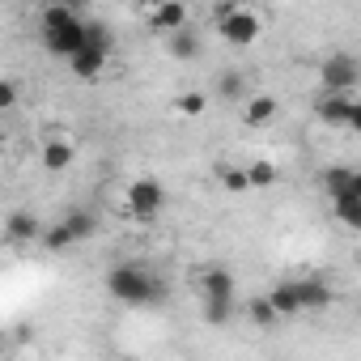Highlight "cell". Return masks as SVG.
<instances>
[{"mask_svg":"<svg viewBox=\"0 0 361 361\" xmlns=\"http://www.w3.org/2000/svg\"><path fill=\"white\" fill-rule=\"evenodd\" d=\"M166 47H170V56H174V60H196V56L204 51L196 30H178V35H170V39H166Z\"/></svg>","mask_w":361,"mask_h":361,"instance_id":"obj_15","label":"cell"},{"mask_svg":"<svg viewBox=\"0 0 361 361\" xmlns=\"http://www.w3.org/2000/svg\"><path fill=\"white\" fill-rule=\"evenodd\" d=\"M268 306L276 310V319L298 314V310H302V306H298V281H276L272 293H268Z\"/></svg>","mask_w":361,"mask_h":361,"instance_id":"obj_13","label":"cell"},{"mask_svg":"<svg viewBox=\"0 0 361 361\" xmlns=\"http://www.w3.org/2000/svg\"><path fill=\"white\" fill-rule=\"evenodd\" d=\"M43 43H47L51 56L73 60L85 47V18L77 9H68V5H51L43 13Z\"/></svg>","mask_w":361,"mask_h":361,"instance_id":"obj_2","label":"cell"},{"mask_svg":"<svg viewBox=\"0 0 361 361\" xmlns=\"http://www.w3.org/2000/svg\"><path fill=\"white\" fill-rule=\"evenodd\" d=\"M357 60L348 56V51H336V56H327L323 60V73H319V81H323V94H353V85H357Z\"/></svg>","mask_w":361,"mask_h":361,"instance_id":"obj_7","label":"cell"},{"mask_svg":"<svg viewBox=\"0 0 361 361\" xmlns=\"http://www.w3.org/2000/svg\"><path fill=\"white\" fill-rule=\"evenodd\" d=\"M336 217L348 226V230H361V192H348V196H336L331 200Z\"/></svg>","mask_w":361,"mask_h":361,"instance_id":"obj_17","label":"cell"},{"mask_svg":"<svg viewBox=\"0 0 361 361\" xmlns=\"http://www.w3.org/2000/svg\"><path fill=\"white\" fill-rule=\"evenodd\" d=\"M0 348H5V331H0Z\"/></svg>","mask_w":361,"mask_h":361,"instance_id":"obj_27","label":"cell"},{"mask_svg":"<svg viewBox=\"0 0 361 361\" xmlns=\"http://www.w3.org/2000/svg\"><path fill=\"white\" fill-rule=\"evenodd\" d=\"M111 43H115V39H111V26H106V22H94V18H90V22H85V47L111 51Z\"/></svg>","mask_w":361,"mask_h":361,"instance_id":"obj_21","label":"cell"},{"mask_svg":"<svg viewBox=\"0 0 361 361\" xmlns=\"http://www.w3.org/2000/svg\"><path fill=\"white\" fill-rule=\"evenodd\" d=\"M106 56H111V51H98V47H81V51L68 60V68H73V77L90 81V77H98V73L106 68Z\"/></svg>","mask_w":361,"mask_h":361,"instance_id":"obj_12","label":"cell"},{"mask_svg":"<svg viewBox=\"0 0 361 361\" xmlns=\"http://www.w3.org/2000/svg\"><path fill=\"white\" fill-rule=\"evenodd\" d=\"M47 251H68L73 247V234H68V226L60 221V226H51V230H43V238H39Z\"/></svg>","mask_w":361,"mask_h":361,"instance_id":"obj_22","label":"cell"},{"mask_svg":"<svg viewBox=\"0 0 361 361\" xmlns=\"http://www.w3.org/2000/svg\"><path fill=\"white\" fill-rule=\"evenodd\" d=\"M247 314H251L255 327H272V323H276V310L268 306V298H255V302L247 306Z\"/></svg>","mask_w":361,"mask_h":361,"instance_id":"obj_23","label":"cell"},{"mask_svg":"<svg viewBox=\"0 0 361 361\" xmlns=\"http://www.w3.org/2000/svg\"><path fill=\"white\" fill-rule=\"evenodd\" d=\"M336 302V289L323 276H298V306L302 310H327Z\"/></svg>","mask_w":361,"mask_h":361,"instance_id":"obj_9","label":"cell"},{"mask_svg":"<svg viewBox=\"0 0 361 361\" xmlns=\"http://www.w3.org/2000/svg\"><path fill=\"white\" fill-rule=\"evenodd\" d=\"M200 293H204V319L209 323H226L234 314V272L204 268L200 272Z\"/></svg>","mask_w":361,"mask_h":361,"instance_id":"obj_3","label":"cell"},{"mask_svg":"<svg viewBox=\"0 0 361 361\" xmlns=\"http://www.w3.org/2000/svg\"><path fill=\"white\" fill-rule=\"evenodd\" d=\"M188 18H192L188 5H157V9L149 13V26L170 39V35H178V30H188Z\"/></svg>","mask_w":361,"mask_h":361,"instance_id":"obj_10","label":"cell"},{"mask_svg":"<svg viewBox=\"0 0 361 361\" xmlns=\"http://www.w3.org/2000/svg\"><path fill=\"white\" fill-rule=\"evenodd\" d=\"M247 94V77L238 73V68H230V73H221L217 77V98H226V102H238Z\"/></svg>","mask_w":361,"mask_h":361,"instance_id":"obj_18","label":"cell"},{"mask_svg":"<svg viewBox=\"0 0 361 361\" xmlns=\"http://www.w3.org/2000/svg\"><path fill=\"white\" fill-rule=\"evenodd\" d=\"M314 115L331 128H361V102L353 94H323L314 102Z\"/></svg>","mask_w":361,"mask_h":361,"instance_id":"obj_6","label":"cell"},{"mask_svg":"<svg viewBox=\"0 0 361 361\" xmlns=\"http://www.w3.org/2000/svg\"><path fill=\"white\" fill-rule=\"evenodd\" d=\"M217 174H221V188H226V192H234V196L247 192V174H243L238 166H221Z\"/></svg>","mask_w":361,"mask_h":361,"instance_id":"obj_25","label":"cell"},{"mask_svg":"<svg viewBox=\"0 0 361 361\" xmlns=\"http://www.w3.org/2000/svg\"><path fill=\"white\" fill-rule=\"evenodd\" d=\"M73 145L68 140H47L43 145V170H68L73 166Z\"/></svg>","mask_w":361,"mask_h":361,"instance_id":"obj_16","label":"cell"},{"mask_svg":"<svg viewBox=\"0 0 361 361\" xmlns=\"http://www.w3.org/2000/svg\"><path fill=\"white\" fill-rule=\"evenodd\" d=\"M243 174H247V188H272L276 183V166L272 161H251Z\"/></svg>","mask_w":361,"mask_h":361,"instance_id":"obj_20","label":"cell"},{"mask_svg":"<svg viewBox=\"0 0 361 361\" xmlns=\"http://www.w3.org/2000/svg\"><path fill=\"white\" fill-rule=\"evenodd\" d=\"M323 188H327V200L348 196V192H361V174L353 166H327L323 170Z\"/></svg>","mask_w":361,"mask_h":361,"instance_id":"obj_11","label":"cell"},{"mask_svg":"<svg viewBox=\"0 0 361 361\" xmlns=\"http://www.w3.org/2000/svg\"><path fill=\"white\" fill-rule=\"evenodd\" d=\"M64 226H68V234H73V243H85L94 230H98V221H94V213H85V209H73L68 217H64Z\"/></svg>","mask_w":361,"mask_h":361,"instance_id":"obj_19","label":"cell"},{"mask_svg":"<svg viewBox=\"0 0 361 361\" xmlns=\"http://www.w3.org/2000/svg\"><path fill=\"white\" fill-rule=\"evenodd\" d=\"M243 119H247L251 128H264V123H272V119H276V98H272V94L247 98V106H243Z\"/></svg>","mask_w":361,"mask_h":361,"instance_id":"obj_14","label":"cell"},{"mask_svg":"<svg viewBox=\"0 0 361 361\" xmlns=\"http://www.w3.org/2000/svg\"><path fill=\"white\" fill-rule=\"evenodd\" d=\"M106 293L123 306H153V302H166V281L153 276V268L128 259L106 272Z\"/></svg>","mask_w":361,"mask_h":361,"instance_id":"obj_1","label":"cell"},{"mask_svg":"<svg viewBox=\"0 0 361 361\" xmlns=\"http://www.w3.org/2000/svg\"><path fill=\"white\" fill-rule=\"evenodd\" d=\"M18 98H22L18 81H0V111H9V106H18Z\"/></svg>","mask_w":361,"mask_h":361,"instance_id":"obj_26","label":"cell"},{"mask_svg":"<svg viewBox=\"0 0 361 361\" xmlns=\"http://www.w3.org/2000/svg\"><path fill=\"white\" fill-rule=\"evenodd\" d=\"M123 204H128V213H132L136 221H153V217L166 209V188L157 183L153 174H140V178H132V183H128Z\"/></svg>","mask_w":361,"mask_h":361,"instance_id":"obj_5","label":"cell"},{"mask_svg":"<svg viewBox=\"0 0 361 361\" xmlns=\"http://www.w3.org/2000/svg\"><path fill=\"white\" fill-rule=\"evenodd\" d=\"M204 106H209V98H204V94H196V90L174 98V111H178V115H200Z\"/></svg>","mask_w":361,"mask_h":361,"instance_id":"obj_24","label":"cell"},{"mask_svg":"<svg viewBox=\"0 0 361 361\" xmlns=\"http://www.w3.org/2000/svg\"><path fill=\"white\" fill-rule=\"evenodd\" d=\"M39 238H43V226H39L35 213H9L5 217V243L9 247H30Z\"/></svg>","mask_w":361,"mask_h":361,"instance_id":"obj_8","label":"cell"},{"mask_svg":"<svg viewBox=\"0 0 361 361\" xmlns=\"http://www.w3.org/2000/svg\"><path fill=\"white\" fill-rule=\"evenodd\" d=\"M217 30H221L226 43L251 47V43L264 35V22H259V13L247 9V5H221V9H217Z\"/></svg>","mask_w":361,"mask_h":361,"instance_id":"obj_4","label":"cell"}]
</instances>
